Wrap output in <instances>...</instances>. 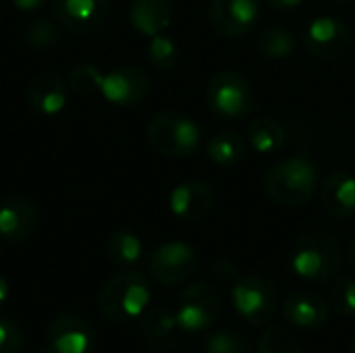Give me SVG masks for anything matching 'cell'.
<instances>
[{
    "label": "cell",
    "instance_id": "cell-1",
    "mask_svg": "<svg viewBox=\"0 0 355 353\" xmlns=\"http://www.w3.org/2000/svg\"><path fill=\"white\" fill-rule=\"evenodd\" d=\"M318 187V169L306 156L277 160L264 173V191L281 208L306 206L316 196Z\"/></svg>",
    "mask_w": 355,
    "mask_h": 353
},
{
    "label": "cell",
    "instance_id": "cell-2",
    "mask_svg": "<svg viewBox=\"0 0 355 353\" xmlns=\"http://www.w3.org/2000/svg\"><path fill=\"white\" fill-rule=\"evenodd\" d=\"M289 266L308 283H331L341 273L343 250L327 233H306L293 241Z\"/></svg>",
    "mask_w": 355,
    "mask_h": 353
},
{
    "label": "cell",
    "instance_id": "cell-3",
    "mask_svg": "<svg viewBox=\"0 0 355 353\" xmlns=\"http://www.w3.org/2000/svg\"><path fill=\"white\" fill-rule=\"evenodd\" d=\"M152 300L148 279L131 268L110 277L98 293V310L110 322H131L139 318Z\"/></svg>",
    "mask_w": 355,
    "mask_h": 353
},
{
    "label": "cell",
    "instance_id": "cell-4",
    "mask_svg": "<svg viewBox=\"0 0 355 353\" xmlns=\"http://www.w3.org/2000/svg\"><path fill=\"white\" fill-rule=\"evenodd\" d=\"M150 146L166 158H189L202 148L200 125L177 110L156 112L148 123Z\"/></svg>",
    "mask_w": 355,
    "mask_h": 353
},
{
    "label": "cell",
    "instance_id": "cell-5",
    "mask_svg": "<svg viewBox=\"0 0 355 353\" xmlns=\"http://www.w3.org/2000/svg\"><path fill=\"white\" fill-rule=\"evenodd\" d=\"M206 102L214 117L223 121L248 119L256 108V96L250 81L237 71H218L206 87Z\"/></svg>",
    "mask_w": 355,
    "mask_h": 353
},
{
    "label": "cell",
    "instance_id": "cell-6",
    "mask_svg": "<svg viewBox=\"0 0 355 353\" xmlns=\"http://www.w3.org/2000/svg\"><path fill=\"white\" fill-rule=\"evenodd\" d=\"M231 302L243 322L264 327L277 314V287L266 277L248 275L231 285Z\"/></svg>",
    "mask_w": 355,
    "mask_h": 353
},
{
    "label": "cell",
    "instance_id": "cell-7",
    "mask_svg": "<svg viewBox=\"0 0 355 353\" xmlns=\"http://www.w3.org/2000/svg\"><path fill=\"white\" fill-rule=\"evenodd\" d=\"M220 316V295L214 285L200 281L183 289L177 298L175 318L185 333H204L216 325Z\"/></svg>",
    "mask_w": 355,
    "mask_h": 353
},
{
    "label": "cell",
    "instance_id": "cell-8",
    "mask_svg": "<svg viewBox=\"0 0 355 353\" xmlns=\"http://www.w3.org/2000/svg\"><path fill=\"white\" fill-rule=\"evenodd\" d=\"M148 270L156 283L164 287H179L196 275L198 254L185 241H166L152 252Z\"/></svg>",
    "mask_w": 355,
    "mask_h": 353
},
{
    "label": "cell",
    "instance_id": "cell-9",
    "mask_svg": "<svg viewBox=\"0 0 355 353\" xmlns=\"http://www.w3.org/2000/svg\"><path fill=\"white\" fill-rule=\"evenodd\" d=\"M98 335L89 320L79 314H60L56 316L44 339L40 353H96Z\"/></svg>",
    "mask_w": 355,
    "mask_h": 353
},
{
    "label": "cell",
    "instance_id": "cell-10",
    "mask_svg": "<svg viewBox=\"0 0 355 353\" xmlns=\"http://www.w3.org/2000/svg\"><path fill=\"white\" fill-rule=\"evenodd\" d=\"M302 40L312 56L320 60H339L349 52L354 35L343 21L331 15H322L306 25Z\"/></svg>",
    "mask_w": 355,
    "mask_h": 353
},
{
    "label": "cell",
    "instance_id": "cell-11",
    "mask_svg": "<svg viewBox=\"0 0 355 353\" xmlns=\"http://www.w3.org/2000/svg\"><path fill=\"white\" fill-rule=\"evenodd\" d=\"M262 12V0H210L208 15L214 31L225 37L248 35Z\"/></svg>",
    "mask_w": 355,
    "mask_h": 353
},
{
    "label": "cell",
    "instance_id": "cell-12",
    "mask_svg": "<svg viewBox=\"0 0 355 353\" xmlns=\"http://www.w3.org/2000/svg\"><path fill=\"white\" fill-rule=\"evenodd\" d=\"M100 92L114 106H137L150 94V77L139 67L123 64L104 75Z\"/></svg>",
    "mask_w": 355,
    "mask_h": 353
},
{
    "label": "cell",
    "instance_id": "cell-13",
    "mask_svg": "<svg viewBox=\"0 0 355 353\" xmlns=\"http://www.w3.org/2000/svg\"><path fill=\"white\" fill-rule=\"evenodd\" d=\"M110 12V0H56L54 17L71 33L87 35L98 31Z\"/></svg>",
    "mask_w": 355,
    "mask_h": 353
},
{
    "label": "cell",
    "instance_id": "cell-14",
    "mask_svg": "<svg viewBox=\"0 0 355 353\" xmlns=\"http://www.w3.org/2000/svg\"><path fill=\"white\" fill-rule=\"evenodd\" d=\"M214 191L206 181L200 179H187L181 181L168 198L171 212L185 223H198L204 221L212 208H214Z\"/></svg>",
    "mask_w": 355,
    "mask_h": 353
},
{
    "label": "cell",
    "instance_id": "cell-15",
    "mask_svg": "<svg viewBox=\"0 0 355 353\" xmlns=\"http://www.w3.org/2000/svg\"><path fill=\"white\" fill-rule=\"evenodd\" d=\"M37 225V208L25 196H8L0 200V239L21 243L33 235Z\"/></svg>",
    "mask_w": 355,
    "mask_h": 353
},
{
    "label": "cell",
    "instance_id": "cell-16",
    "mask_svg": "<svg viewBox=\"0 0 355 353\" xmlns=\"http://www.w3.org/2000/svg\"><path fill=\"white\" fill-rule=\"evenodd\" d=\"M285 320L302 331L322 329L329 320V304L314 291H295L283 304Z\"/></svg>",
    "mask_w": 355,
    "mask_h": 353
},
{
    "label": "cell",
    "instance_id": "cell-17",
    "mask_svg": "<svg viewBox=\"0 0 355 353\" xmlns=\"http://www.w3.org/2000/svg\"><path fill=\"white\" fill-rule=\"evenodd\" d=\"M320 204L333 218L347 221L355 216V177L345 171L331 173L318 187Z\"/></svg>",
    "mask_w": 355,
    "mask_h": 353
},
{
    "label": "cell",
    "instance_id": "cell-18",
    "mask_svg": "<svg viewBox=\"0 0 355 353\" xmlns=\"http://www.w3.org/2000/svg\"><path fill=\"white\" fill-rule=\"evenodd\" d=\"M27 100L42 114H58L67 106V85L54 71H44L29 81Z\"/></svg>",
    "mask_w": 355,
    "mask_h": 353
},
{
    "label": "cell",
    "instance_id": "cell-19",
    "mask_svg": "<svg viewBox=\"0 0 355 353\" xmlns=\"http://www.w3.org/2000/svg\"><path fill=\"white\" fill-rule=\"evenodd\" d=\"M129 21L141 35L164 33L173 21V4L171 0H131Z\"/></svg>",
    "mask_w": 355,
    "mask_h": 353
},
{
    "label": "cell",
    "instance_id": "cell-20",
    "mask_svg": "<svg viewBox=\"0 0 355 353\" xmlns=\"http://www.w3.org/2000/svg\"><path fill=\"white\" fill-rule=\"evenodd\" d=\"M248 144L258 154H275L287 141V129L272 117H256L245 127Z\"/></svg>",
    "mask_w": 355,
    "mask_h": 353
},
{
    "label": "cell",
    "instance_id": "cell-21",
    "mask_svg": "<svg viewBox=\"0 0 355 353\" xmlns=\"http://www.w3.org/2000/svg\"><path fill=\"white\" fill-rule=\"evenodd\" d=\"M206 154L214 164L231 169L243 162L248 154V144L235 131H218L206 141Z\"/></svg>",
    "mask_w": 355,
    "mask_h": 353
},
{
    "label": "cell",
    "instance_id": "cell-22",
    "mask_svg": "<svg viewBox=\"0 0 355 353\" xmlns=\"http://www.w3.org/2000/svg\"><path fill=\"white\" fill-rule=\"evenodd\" d=\"M256 50L270 60H283L295 54L297 40L295 33L281 25H270L262 29L256 37Z\"/></svg>",
    "mask_w": 355,
    "mask_h": 353
},
{
    "label": "cell",
    "instance_id": "cell-23",
    "mask_svg": "<svg viewBox=\"0 0 355 353\" xmlns=\"http://www.w3.org/2000/svg\"><path fill=\"white\" fill-rule=\"evenodd\" d=\"M144 252L139 235H135L129 229H119L108 239V258L119 268H131L139 262Z\"/></svg>",
    "mask_w": 355,
    "mask_h": 353
},
{
    "label": "cell",
    "instance_id": "cell-24",
    "mask_svg": "<svg viewBox=\"0 0 355 353\" xmlns=\"http://www.w3.org/2000/svg\"><path fill=\"white\" fill-rule=\"evenodd\" d=\"M139 318H141L139 327H141L144 337L154 341V343H162V341L171 339V335L177 329L175 312H171V310H166L162 306L148 308Z\"/></svg>",
    "mask_w": 355,
    "mask_h": 353
},
{
    "label": "cell",
    "instance_id": "cell-25",
    "mask_svg": "<svg viewBox=\"0 0 355 353\" xmlns=\"http://www.w3.org/2000/svg\"><path fill=\"white\" fill-rule=\"evenodd\" d=\"M258 353H304L302 341L285 327H270L258 341Z\"/></svg>",
    "mask_w": 355,
    "mask_h": 353
},
{
    "label": "cell",
    "instance_id": "cell-26",
    "mask_svg": "<svg viewBox=\"0 0 355 353\" xmlns=\"http://www.w3.org/2000/svg\"><path fill=\"white\" fill-rule=\"evenodd\" d=\"M146 56H148V62L156 71H168V69H173L177 64L179 48H177V44L168 35L158 33V35H152L150 37Z\"/></svg>",
    "mask_w": 355,
    "mask_h": 353
},
{
    "label": "cell",
    "instance_id": "cell-27",
    "mask_svg": "<svg viewBox=\"0 0 355 353\" xmlns=\"http://www.w3.org/2000/svg\"><path fill=\"white\" fill-rule=\"evenodd\" d=\"M102 81H104V75L98 67L94 64H77L71 69L69 73V87L77 94V96H94L102 89Z\"/></svg>",
    "mask_w": 355,
    "mask_h": 353
},
{
    "label": "cell",
    "instance_id": "cell-28",
    "mask_svg": "<svg viewBox=\"0 0 355 353\" xmlns=\"http://www.w3.org/2000/svg\"><path fill=\"white\" fill-rule=\"evenodd\" d=\"M23 40L27 42V46L35 48V50H46L52 48L54 44H58L60 33L56 29V25L48 19H33L25 25L23 29Z\"/></svg>",
    "mask_w": 355,
    "mask_h": 353
},
{
    "label": "cell",
    "instance_id": "cell-29",
    "mask_svg": "<svg viewBox=\"0 0 355 353\" xmlns=\"http://www.w3.org/2000/svg\"><path fill=\"white\" fill-rule=\"evenodd\" d=\"M204 353H250V341L237 331H216L208 337Z\"/></svg>",
    "mask_w": 355,
    "mask_h": 353
},
{
    "label": "cell",
    "instance_id": "cell-30",
    "mask_svg": "<svg viewBox=\"0 0 355 353\" xmlns=\"http://www.w3.org/2000/svg\"><path fill=\"white\" fill-rule=\"evenodd\" d=\"M329 302L337 314H341L345 318L355 316V279H349V277L339 279L331 289Z\"/></svg>",
    "mask_w": 355,
    "mask_h": 353
},
{
    "label": "cell",
    "instance_id": "cell-31",
    "mask_svg": "<svg viewBox=\"0 0 355 353\" xmlns=\"http://www.w3.org/2000/svg\"><path fill=\"white\" fill-rule=\"evenodd\" d=\"M25 350V335L21 327L10 320L0 316V353H23Z\"/></svg>",
    "mask_w": 355,
    "mask_h": 353
},
{
    "label": "cell",
    "instance_id": "cell-32",
    "mask_svg": "<svg viewBox=\"0 0 355 353\" xmlns=\"http://www.w3.org/2000/svg\"><path fill=\"white\" fill-rule=\"evenodd\" d=\"M212 275H214L220 283H225V285H235V283L241 279L239 268H237L235 262H231L229 258H216V260L212 262Z\"/></svg>",
    "mask_w": 355,
    "mask_h": 353
},
{
    "label": "cell",
    "instance_id": "cell-33",
    "mask_svg": "<svg viewBox=\"0 0 355 353\" xmlns=\"http://www.w3.org/2000/svg\"><path fill=\"white\" fill-rule=\"evenodd\" d=\"M266 2L277 10H293V8L302 6L304 0H266Z\"/></svg>",
    "mask_w": 355,
    "mask_h": 353
},
{
    "label": "cell",
    "instance_id": "cell-34",
    "mask_svg": "<svg viewBox=\"0 0 355 353\" xmlns=\"http://www.w3.org/2000/svg\"><path fill=\"white\" fill-rule=\"evenodd\" d=\"M21 10H37L46 4V0H10Z\"/></svg>",
    "mask_w": 355,
    "mask_h": 353
},
{
    "label": "cell",
    "instance_id": "cell-35",
    "mask_svg": "<svg viewBox=\"0 0 355 353\" xmlns=\"http://www.w3.org/2000/svg\"><path fill=\"white\" fill-rule=\"evenodd\" d=\"M8 298H10V285H8V281L0 275V308L8 302Z\"/></svg>",
    "mask_w": 355,
    "mask_h": 353
},
{
    "label": "cell",
    "instance_id": "cell-36",
    "mask_svg": "<svg viewBox=\"0 0 355 353\" xmlns=\"http://www.w3.org/2000/svg\"><path fill=\"white\" fill-rule=\"evenodd\" d=\"M347 264H349V268L355 273V237L352 239L349 250H347Z\"/></svg>",
    "mask_w": 355,
    "mask_h": 353
},
{
    "label": "cell",
    "instance_id": "cell-37",
    "mask_svg": "<svg viewBox=\"0 0 355 353\" xmlns=\"http://www.w3.org/2000/svg\"><path fill=\"white\" fill-rule=\"evenodd\" d=\"M331 2H337V4H349V2H354V0H331Z\"/></svg>",
    "mask_w": 355,
    "mask_h": 353
},
{
    "label": "cell",
    "instance_id": "cell-38",
    "mask_svg": "<svg viewBox=\"0 0 355 353\" xmlns=\"http://www.w3.org/2000/svg\"><path fill=\"white\" fill-rule=\"evenodd\" d=\"M352 353H355V337H354V345H352Z\"/></svg>",
    "mask_w": 355,
    "mask_h": 353
}]
</instances>
